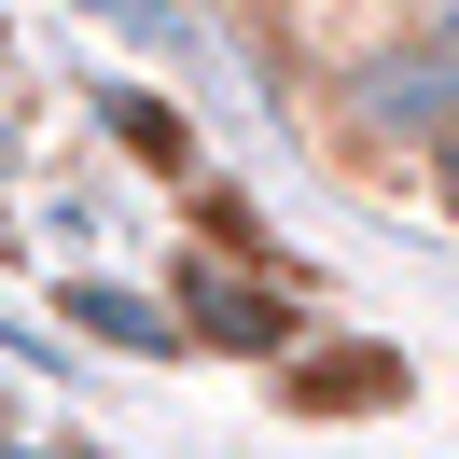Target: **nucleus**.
Instances as JSON below:
<instances>
[{
  "instance_id": "f257e3e1",
  "label": "nucleus",
  "mask_w": 459,
  "mask_h": 459,
  "mask_svg": "<svg viewBox=\"0 0 459 459\" xmlns=\"http://www.w3.org/2000/svg\"><path fill=\"white\" fill-rule=\"evenodd\" d=\"M334 140L362 153V168H431V153L459 140V42H431L418 14H390V29L334 70Z\"/></svg>"
},
{
  "instance_id": "f03ea898",
  "label": "nucleus",
  "mask_w": 459,
  "mask_h": 459,
  "mask_svg": "<svg viewBox=\"0 0 459 459\" xmlns=\"http://www.w3.org/2000/svg\"><path fill=\"white\" fill-rule=\"evenodd\" d=\"M168 320L195 348H251V362H279L292 334H307V320H292V292L264 279L251 251H181V279H168Z\"/></svg>"
},
{
  "instance_id": "7ed1b4c3",
  "label": "nucleus",
  "mask_w": 459,
  "mask_h": 459,
  "mask_svg": "<svg viewBox=\"0 0 459 459\" xmlns=\"http://www.w3.org/2000/svg\"><path fill=\"white\" fill-rule=\"evenodd\" d=\"M403 390H418V348L390 334H334L307 362H279V418H390Z\"/></svg>"
},
{
  "instance_id": "20e7f679",
  "label": "nucleus",
  "mask_w": 459,
  "mask_h": 459,
  "mask_svg": "<svg viewBox=\"0 0 459 459\" xmlns=\"http://www.w3.org/2000/svg\"><path fill=\"white\" fill-rule=\"evenodd\" d=\"M70 320L112 334V348H140V362H168V348H181V320L153 307V292H112V279H70Z\"/></svg>"
},
{
  "instance_id": "39448f33",
  "label": "nucleus",
  "mask_w": 459,
  "mask_h": 459,
  "mask_svg": "<svg viewBox=\"0 0 459 459\" xmlns=\"http://www.w3.org/2000/svg\"><path fill=\"white\" fill-rule=\"evenodd\" d=\"M112 126H126V153H140V168H181V181H195V140H181V112H153V98H112Z\"/></svg>"
},
{
  "instance_id": "423d86ee",
  "label": "nucleus",
  "mask_w": 459,
  "mask_h": 459,
  "mask_svg": "<svg viewBox=\"0 0 459 459\" xmlns=\"http://www.w3.org/2000/svg\"><path fill=\"white\" fill-rule=\"evenodd\" d=\"M418 181H431V209H446V223H459V140H446V153H431V168H418Z\"/></svg>"
},
{
  "instance_id": "0eeeda50",
  "label": "nucleus",
  "mask_w": 459,
  "mask_h": 459,
  "mask_svg": "<svg viewBox=\"0 0 459 459\" xmlns=\"http://www.w3.org/2000/svg\"><path fill=\"white\" fill-rule=\"evenodd\" d=\"M403 14H418V29H431V42H459V0H403Z\"/></svg>"
},
{
  "instance_id": "6e6552de",
  "label": "nucleus",
  "mask_w": 459,
  "mask_h": 459,
  "mask_svg": "<svg viewBox=\"0 0 459 459\" xmlns=\"http://www.w3.org/2000/svg\"><path fill=\"white\" fill-rule=\"evenodd\" d=\"M0 459H56V446H14V431H0Z\"/></svg>"
},
{
  "instance_id": "1a4fd4ad",
  "label": "nucleus",
  "mask_w": 459,
  "mask_h": 459,
  "mask_svg": "<svg viewBox=\"0 0 459 459\" xmlns=\"http://www.w3.org/2000/svg\"><path fill=\"white\" fill-rule=\"evenodd\" d=\"M0 56H14V14H0Z\"/></svg>"
},
{
  "instance_id": "9d476101",
  "label": "nucleus",
  "mask_w": 459,
  "mask_h": 459,
  "mask_svg": "<svg viewBox=\"0 0 459 459\" xmlns=\"http://www.w3.org/2000/svg\"><path fill=\"white\" fill-rule=\"evenodd\" d=\"M70 459H98V446H70Z\"/></svg>"
}]
</instances>
